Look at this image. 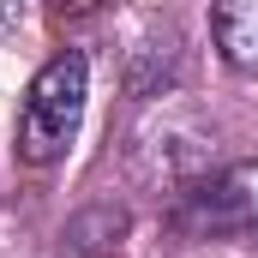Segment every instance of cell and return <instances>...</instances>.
<instances>
[{
    "label": "cell",
    "instance_id": "obj_1",
    "mask_svg": "<svg viewBox=\"0 0 258 258\" xmlns=\"http://www.w3.org/2000/svg\"><path fill=\"white\" fill-rule=\"evenodd\" d=\"M84 96H90V60L78 48H60L30 78V90H24V108H18V162H30V168L60 162L66 144L78 138Z\"/></svg>",
    "mask_w": 258,
    "mask_h": 258
},
{
    "label": "cell",
    "instance_id": "obj_4",
    "mask_svg": "<svg viewBox=\"0 0 258 258\" xmlns=\"http://www.w3.org/2000/svg\"><path fill=\"white\" fill-rule=\"evenodd\" d=\"M12 18H18V6H0V24H12Z\"/></svg>",
    "mask_w": 258,
    "mask_h": 258
},
{
    "label": "cell",
    "instance_id": "obj_2",
    "mask_svg": "<svg viewBox=\"0 0 258 258\" xmlns=\"http://www.w3.org/2000/svg\"><path fill=\"white\" fill-rule=\"evenodd\" d=\"M168 222H174V234H192V240L246 234L258 222V162H234V168L186 186Z\"/></svg>",
    "mask_w": 258,
    "mask_h": 258
},
{
    "label": "cell",
    "instance_id": "obj_3",
    "mask_svg": "<svg viewBox=\"0 0 258 258\" xmlns=\"http://www.w3.org/2000/svg\"><path fill=\"white\" fill-rule=\"evenodd\" d=\"M210 36L234 72H258V0H222L210 6Z\"/></svg>",
    "mask_w": 258,
    "mask_h": 258
}]
</instances>
